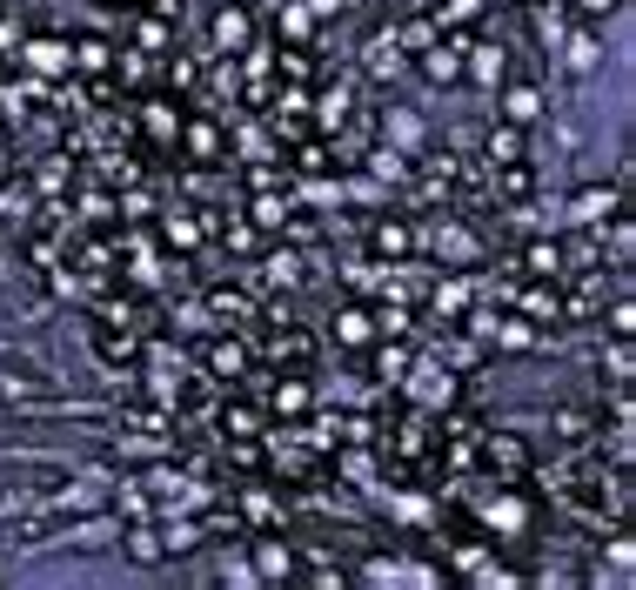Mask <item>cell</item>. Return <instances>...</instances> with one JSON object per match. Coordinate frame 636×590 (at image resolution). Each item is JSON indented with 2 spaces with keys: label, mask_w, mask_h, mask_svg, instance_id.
Wrapping results in <instances>:
<instances>
[{
  "label": "cell",
  "mask_w": 636,
  "mask_h": 590,
  "mask_svg": "<svg viewBox=\"0 0 636 590\" xmlns=\"http://www.w3.org/2000/svg\"><path fill=\"white\" fill-rule=\"evenodd\" d=\"M208 222H215V215H168V242H175V249H195Z\"/></svg>",
  "instance_id": "cell-25"
},
{
  "label": "cell",
  "mask_w": 636,
  "mask_h": 590,
  "mask_svg": "<svg viewBox=\"0 0 636 590\" xmlns=\"http://www.w3.org/2000/svg\"><path fill=\"white\" fill-rule=\"evenodd\" d=\"M436 309L442 316H462V309H469V289H462V282H436Z\"/></svg>",
  "instance_id": "cell-33"
},
{
  "label": "cell",
  "mask_w": 636,
  "mask_h": 590,
  "mask_svg": "<svg viewBox=\"0 0 636 590\" xmlns=\"http://www.w3.org/2000/svg\"><path fill=\"white\" fill-rule=\"evenodd\" d=\"M128 557H134V564H161V557H168V544H161V530H154L148 517L128 530Z\"/></svg>",
  "instance_id": "cell-15"
},
{
  "label": "cell",
  "mask_w": 636,
  "mask_h": 590,
  "mask_svg": "<svg viewBox=\"0 0 636 590\" xmlns=\"http://www.w3.org/2000/svg\"><path fill=\"white\" fill-rule=\"evenodd\" d=\"M369 168L382 175V182H402V175H409V161L395 155V148H375V155H369Z\"/></svg>",
  "instance_id": "cell-32"
},
{
  "label": "cell",
  "mask_w": 636,
  "mask_h": 590,
  "mask_svg": "<svg viewBox=\"0 0 636 590\" xmlns=\"http://www.w3.org/2000/svg\"><path fill=\"white\" fill-rule=\"evenodd\" d=\"M74 188V161L67 155H54V161H41V175H34V188H41V195H54V188Z\"/></svg>",
  "instance_id": "cell-28"
},
{
  "label": "cell",
  "mask_w": 636,
  "mask_h": 590,
  "mask_svg": "<svg viewBox=\"0 0 636 590\" xmlns=\"http://www.w3.org/2000/svg\"><path fill=\"white\" fill-rule=\"evenodd\" d=\"M570 68H596V41H590V34L570 47Z\"/></svg>",
  "instance_id": "cell-38"
},
{
  "label": "cell",
  "mask_w": 636,
  "mask_h": 590,
  "mask_svg": "<svg viewBox=\"0 0 636 590\" xmlns=\"http://www.w3.org/2000/svg\"><path fill=\"white\" fill-rule=\"evenodd\" d=\"M268 356L288 363V369H308L315 363V336H308V329H275V336H268Z\"/></svg>",
  "instance_id": "cell-6"
},
{
  "label": "cell",
  "mask_w": 636,
  "mask_h": 590,
  "mask_svg": "<svg viewBox=\"0 0 636 590\" xmlns=\"http://www.w3.org/2000/svg\"><path fill=\"white\" fill-rule=\"evenodd\" d=\"M529 21H536L543 41H563V34H570V7H563V0H529Z\"/></svg>",
  "instance_id": "cell-12"
},
{
  "label": "cell",
  "mask_w": 636,
  "mask_h": 590,
  "mask_svg": "<svg viewBox=\"0 0 636 590\" xmlns=\"http://www.w3.org/2000/svg\"><path fill=\"white\" fill-rule=\"evenodd\" d=\"M208 302H215V316H221V322H242V329H262V316H255V302H248V295H235V289H215Z\"/></svg>",
  "instance_id": "cell-16"
},
{
  "label": "cell",
  "mask_w": 636,
  "mask_h": 590,
  "mask_svg": "<svg viewBox=\"0 0 636 590\" xmlns=\"http://www.w3.org/2000/svg\"><path fill=\"white\" fill-rule=\"evenodd\" d=\"M262 396H268L275 416H302V409H308V389L302 383H262Z\"/></svg>",
  "instance_id": "cell-21"
},
{
  "label": "cell",
  "mask_w": 636,
  "mask_h": 590,
  "mask_svg": "<svg viewBox=\"0 0 636 590\" xmlns=\"http://www.w3.org/2000/svg\"><path fill=\"white\" fill-rule=\"evenodd\" d=\"M248 215H255V228H282V222H288V208H282V188H262Z\"/></svg>",
  "instance_id": "cell-26"
},
{
  "label": "cell",
  "mask_w": 636,
  "mask_h": 590,
  "mask_svg": "<svg viewBox=\"0 0 636 590\" xmlns=\"http://www.w3.org/2000/svg\"><path fill=\"white\" fill-rule=\"evenodd\" d=\"M375 369H382V383H395V376L409 369V356H402V349H382V356H375Z\"/></svg>",
  "instance_id": "cell-36"
},
{
  "label": "cell",
  "mask_w": 636,
  "mask_h": 590,
  "mask_svg": "<svg viewBox=\"0 0 636 590\" xmlns=\"http://www.w3.org/2000/svg\"><path fill=\"white\" fill-rule=\"evenodd\" d=\"M67 68H74V74H108V68H114L108 41H81L74 54H67Z\"/></svg>",
  "instance_id": "cell-22"
},
{
  "label": "cell",
  "mask_w": 636,
  "mask_h": 590,
  "mask_svg": "<svg viewBox=\"0 0 636 590\" xmlns=\"http://www.w3.org/2000/svg\"><path fill=\"white\" fill-rule=\"evenodd\" d=\"M21 54H27V68H34V74H67V47L61 41H27Z\"/></svg>",
  "instance_id": "cell-20"
},
{
  "label": "cell",
  "mask_w": 636,
  "mask_h": 590,
  "mask_svg": "<svg viewBox=\"0 0 636 590\" xmlns=\"http://www.w3.org/2000/svg\"><path fill=\"white\" fill-rule=\"evenodd\" d=\"M576 14H583V21H610L616 0H576Z\"/></svg>",
  "instance_id": "cell-37"
},
{
  "label": "cell",
  "mask_w": 636,
  "mask_h": 590,
  "mask_svg": "<svg viewBox=\"0 0 636 590\" xmlns=\"http://www.w3.org/2000/svg\"><path fill=\"white\" fill-rule=\"evenodd\" d=\"M335 336H342V342H369V336H375V322L362 316V309H342V316H335Z\"/></svg>",
  "instance_id": "cell-30"
},
{
  "label": "cell",
  "mask_w": 636,
  "mask_h": 590,
  "mask_svg": "<svg viewBox=\"0 0 636 590\" xmlns=\"http://www.w3.org/2000/svg\"><path fill=\"white\" fill-rule=\"evenodd\" d=\"M536 114H543V94H536V88H516V94H509V121H516V128H529Z\"/></svg>",
  "instance_id": "cell-29"
},
{
  "label": "cell",
  "mask_w": 636,
  "mask_h": 590,
  "mask_svg": "<svg viewBox=\"0 0 636 590\" xmlns=\"http://www.w3.org/2000/svg\"><path fill=\"white\" fill-rule=\"evenodd\" d=\"M7 7H14V0H7Z\"/></svg>",
  "instance_id": "cell-45"
},
{
  "label": "cell",
  "mask_w": 636,
  "mask_h": 590,
  "mask_svg": "<svg viewBox=\"0 0 636 590\" xmlns=\"http://www.w3.org/2000/svg\"><path fill=\"white\" fill-rule=\"evenodd\" d=\"M369 249L375 255H409V249H416V228H409V222H375L369 228Z\"/></svg>",
  "instance_id": "cell-11"
},
{
  "label": "cell",
  "mask_w": 636,
  "mask_h": 590,
  "mask_svg": "<svg viewBox=\"0 0 636 590\" xmlns=\"http://www.w3.org/2000/svg\"><path fill=\"white\" fill-rule=\"evenodd\" d=\"M630 322H636L630 302H616V309H610V336H630Z\"/></svg>",
  "instance_id": "cell-40"
},
{
  "label": "cell",
  "mask_w": 636,
  "mask_h": 590,
  "mask_svg": "<svg viewBox=\"0 0 636 590\" xmlns=\"http://www.w3.org/2000/svg\"><path fill=\"white\" fill-rule=\"evenodd\" d=\"M248 34H255V27H248L242 7H221V14H215V47H221V54H242Z\"/></svg>",
  "instance_id": "cell-9"
},
{
  "label": "cell",
  "mask_w": 636,
  "mask_h": 590,
  "mask_svg": "<svg viewBox=\"0 0 636 590\" xmlns=\"http://www.w3.org/2000/svg\"><path fill=\"white\" fill-rule=\"evenodd\" d=\"M549 430H556V443H570V450H583L590 436H603L590 409H570V403H563V409H549Z\"/></svg>",
  "instance_id": "cell-5"
},
{
  "label": "cell",
  "mask_w": 636,
  "mask_h": 590,
  "mask_svg": "<svg viewBox=\"0 0 636 590\" xmlns=\"http://www.w3.org/2000/svg\"><path fill=\"white\" fill-rule=\"evenodd\" d=\"M201 81V61H168V88H195Z\"/></svg>",
  "instance_id": "cell-35"
},
{
  "label": "cell",
  "mask_w": 636,
  "mask_h": 590,
  "mask_svg": "<svg viewBox=\"0 0 636 590\" xmlns=\"http://www.w3.org/2000/svg\"><path fill=\"white\" fill-rule=\"evenodd\" d=\"M335 161L342 155H335L329 141H302V175H335Z\"/></svg>",
  "instance_id": "cell-27"
},
{
  "label": "cell",
  "mask_w": 636,
  "mask_h": 590,
  "mask_svg": "<svg viewBox=\"0 0 636 590\" xmlns=\"http://www.w3.org/2000/svg\"><path fill=\"white\" fill-rule=\"evenodd\" d=\"M221 235H228V249H242V255H255V249H262L255 222H235V228H221Z\"/></svg>",
  "instance_id": "cell-34"
},
{
  "label": "cell",
  "mask_w": 636,
  "mask_h": 590,
  "mask_svg": "<svg viewBox=\"0 0 636 590\" xmlns=\"http://www.w3.org/2000/svg\"><path fill=\"white\" fill-rule=\"evenodd\" d=\"M295 282H302V255L295 249H275L262 262V289H295Z\"/></svg>",
  "instance_id": "cell-13"
},
{
  "label": "cell",
  "mask_w": 636,
  "mask_h": 590,
  "mask_svg": "<svg viewBox=\"0 0 636 590\" xmlns=\"http://www.w3.org/2000/svg\"><path fill=\"white\" fill-rule=\"evenodd\" d=\"M168 41V21H141V47H161Z\"/></svg>",
  "instance_id": "cell-41"
},
{
  "label": "cell",
  "mask_w": 636,
  "mask_h": 590,
  "mask_svg": "<svg viewBox=\"0 0 636 590\" xmlns=\"http://www.w3.org/2000/svg\"><path fill=\"white\" fill-rule=\"evenodd\" d=\"M181 141H188V155H195L201 168H215V161H221V128H215V121H188Z\"/></svg>",
  "instance_id": "cell-10"
},
{
  "label": "cell",
  "mask_w": 636,
  "mask_h": 590,
  "mask_svg": "<svg viewBox=\"0 0 636 590\" xmlns=\"http://www.w3.org/2000/svg\"><path fill=\"white\" fill-rule=\"evenodd\" d=\"M134 128H148L154 141H175V135H181V114L168 108V101H154V108H148V121H134Z\"/></svg>",
  "instance_id": "cell-24"
},
{
  "label": "cell",
  "mask_w": 636,
  "mask_h": 590,
  "mask_svg": "<svg viewBox=\"0 0 636 590\" xmlns=\"http://www.w3.org/2000/svg\"><path fill=\"white\" fill-rule=\"evenodd\" d=\"M476 14H483V0H442V7H429V21H436V27H469Z\"/></svg>",
  "instance_id": "cell-23"
},
{
  "label": "cell",
  "mask_w": 636,
  "mask_h": 590,
  "mask_svg": "<svg viewBox=\"0 0 636 590\" xmlns=\"http://www.w3.org/2000/svg\"><path fill=\"white\" fill-rule=\"evenodd\" d=\"M221 456H228L235 470H248V477H255V470H262V463H268V450H262V443H255V436H221Z\"/></svg>",
  "instance_id": "cell-17"
},
{
  "label": "cell",
  "mask_w": 636,
  "mask_h": 590,
  "mask_svg": "<svg viewBox=\"0 0 636 590\" xmlns=\"http://www.w3.org/2000/svg\"><path fill=\"white\" fill-rule=\"evenodd\" d=\"M114 81H121V88H148V81H154V54H148V47L121 54V61H114Z\"/></svg>",
  "instance_id": "cell-18"
},
{
  "label": "cell",
  "mask_w": 636,
  "mask_h": 590,
  "mask_svg": "<svg viewBox=\"0 0 636 590\" xmlns=\"http://www.w3.org/2000/svg\"><path fill=\"white\" fill-rule=\"evenodd\" d=\"M596 215H610V195H603V188L576 195V228H596Z\"/></svg>",
  "instance_id": "cell-31"
},
{
  "label": "cell",
  "mask_w": 636,
  "mask_h": 590,
  "mask_svg": "<svg viewBox=\"0 0 636 590\" xmlns=\"http://www.w3.org/2000/svg\"><path fill=\"white\" fill-rule=\"evenodd\" d=\"M349 101H355V88H349V81H335V88H322V101H315V114H322V128H329V135H335V128H342V121H349Z\"/></svg>",
  "instance_id": "cell-14"
},
{
  "label": "cell",
  "mask_w": 636,
  "mask_h": 590,
  "mask_svg": "<svg viewBox=\"0 0 636 590\" xmlns=\"http://www.w3.org/2000/svg\"><path fill=\"white\" fill-rule=\"evenodd\" d=\"M389 14H429V0H382Z\"/></svg>",
  "instance_id": "cell-42"
},
{
  "label": "cell",
  "mask_w": 636,
  "mask_h": 590,
  "mask_svg": "<svg viewBox=\"0 0 636 590\" xmlns=\"http://www.w3.org/2000/svg\"><path fill=\"white\" fill-rule=\"evenodd\" d=\"M483 463H489L503 483H529V470H536L523 436H483Z\"/></svg>",
  "instance_id": "cell-1"
},
{
  "label": "cell",
  "mask_w": 636,
  "mask_h": 590,
  "mask_svg": "<svg viewBox=\"0 0 636 590\" xmlns=\"http://www.w3.org/2000/svg\"><path fill=\"white\" fill-rule=\"evenodd\" d=\"M7 47H21V34H14V21H0V54H7Z\"/></svg>",
  "instance_id": "cell-44"
},
{
  "label": "cell",
  "mask_w": 636,
  "mask_h": 590,
  "mask_svg": "<svg viewBox=\"0 0 636 590\" xmlns=\"http://www.w3.org/2000/svg\"><path fill=\"white\" fill-rule=\"evenodd\" d=\"M509 262L523 275H536V282H563V242H523Z\"/></svg>",
  "instance_id": "cell-2"
},
{
  "label": "cell",
  "mask_w": 636,
  "mask_h": 590,
  "mask_svg": "<svg viewBox=\"0 0 636 590\" xmlns=\"http://www.w3.org/2000/svg\"><path fill=\"white\" fill-rule=\"evenodd\" d=\"M483 161H489V168H503V161H523V128H516V121L489 128V135H483Z\"/></svg>",
  "instance_id": "cell-8"
},
{
  "label": "cell",
  "mask_w": 636,
  "mask_h": 590,
  "mask_svg": "<svg viewBox=\"0 0 636 590\" xmlns=\"http://www.w3.org/2000/svg\"><path fill=\"white\" fill-rule=\"evenodd\" d=\"M416 396H422V403H442V409H449V403H456V369H422V376H416Z\"/></svg>",
  "instance_id": "cell-19"
},
{
  "label": "cell",
  "mask_w": 636,
  "mask_h": 590,
  "mask_svg": "<svg viewBox=\"0 0 636 590\" xmlns=\"http://www.w3.org/2000/svg\"><path fill=\"white\" fill-rule=\"evenodd\" d=\"M422 74L429 81H462V41L456 34H442V41L422 47Z\"/></svg>",
  "instance_id": "cell-4"
},
{
  "label": "cell",
  "mask_w": 636,
  "mask_h": 590,
  "mask_svg": "<svg viewBox=\"0 0 636 590\" xmlns=\"http://www.w3.org/2000/svg\"><path fill=\"white\" fill-rule=\"evenodd\" d=\"M262 570H268V577H282V570H288V550H275V544H262Z\"/></svg>",
  "instance_id": "cell-39"
},
{
  "label": "cell",
  "mask_w": 636,
  "mask_h": 590,
  "mask_svg": "<svg viewBox=\"0 0 636 590\" xmlns=\"http://www.w3.org/2000/svg\"><path fill=\"white\" fill-rule=\"evenodd\" d=\"M14 510H21V497H14V490H0V523L14 517Z\"/></svg>",
  "instance_id": "cell-43"
},
{
  "label": "cell",
  "mask_w": 636,
  "mask_h": 590,
  "mask_svg": "<svg viewBox=\"0 0 636 590\" xmlns=\"http://www.w3.org/2000/svg\"><path fill=\"white\" fill-rule=\"evenodd\" d=\"M208 376H215V383H242L248 376V342H235V336L208 342Z\"/></svg>",
  "instance_id": "cell-3"
},
{
  "label": "cell",
  "mask_w": 636,
  "mask_h": 590,
  "mask_svg": "<svg viewBox=\"0 0 636 590\" xmlns=\"http://www.w3.org/2000/svg\"><path fill=\"white\" fill-rule=\"evenodd\" d=\"M409 68V54L389 41V34H375L369 41V54H362V74H375V81H395V74Z\"/></svg>",
  "instance_id": "cell-7"
}]
</instances>
